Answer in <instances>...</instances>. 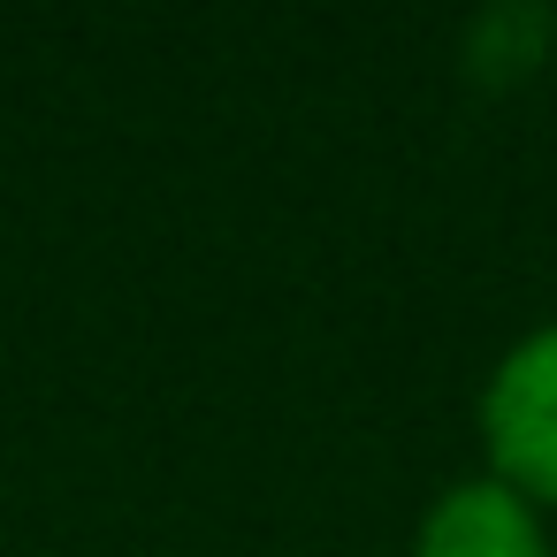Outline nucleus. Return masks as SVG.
<instances>
[{
	"label": "nucleus",
	"instance_id": "1",
	"mask_svg": "<svg viewBox=\"0 0 557 557\" xmlns=\"http://www.w3.org/2000/svg\"><path fill=\"white\" fill-rule=\"evenodd\" d=\"M473 428H481V473L557 511V321H534L496 351L473 397Z\"/></svg>",
	"mask_w": 557,
	"mask_h": 557
},
{
	"label": "nucleus",
	"instance_id": "2",
	"mask_svg": "<svg viewBox=\"0 0 557 557\" xmlns=\"http://www.w3.org/2000/svg\"><path fill=\"white\" fill-rule=\"evenodd\" d=\"M412 557H557V542L542 504H527L496 473H458L420 504Z\"/></svg>",
	"mask_w": 557,
	"mask_h": 557
},
{
	"label": "nucleus",
	"instance_id": "3",
	"mask_svg": "<svg viewBox=\"0 0 557 557\" xmlns=\"http://www.w3.org/2000/svg\"><path fill=\"white\" fill-rule=\"evenodd\" d=\"M542 47H549V16L542 9H488L466 32V70L481 85H519V77H534Z\"/></svg>",
	"mask_w": 557,
	"mask_h": 557
}]
</instances>
